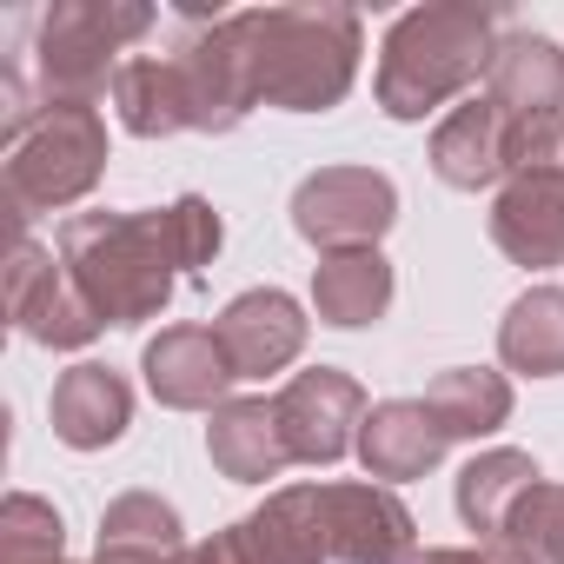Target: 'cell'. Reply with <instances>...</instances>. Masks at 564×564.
Segmentation results:
<instances>
[{
  "label": "cell",
  "instance_id": "27",
  "mask_svg": "<svg viewBox=\"0 0 564 564\" xmlns=\"http://www.w3.org/2000/svg\"><path fill=\"white\" fill-rule=\"evenodd\" d=\"M498 538H511V544L538 551L544 564H564V485L538 478V485L518 498V511L505 518V531H498Z\"/></svg>",
  "mask_w": 564,
  "mask_h": 564
},
{
  "label": "cell",
  "instance_id": "6",
  "mask_svg": "<svg viewBox=\"0 0 564 564\" xmlns=\"http://www.w3.org/2000/svg\"><path fill=\"white\" fill-rule=\"evenodd\" d=\"M392 219H399V186L372 166H319L293 193V226L306 246H319V259L379 246Z\"/></svg>",
  "mask_w": 564,
  "mask_h": 564
},
{
  "label": "cell",
  "instance_id": "12",
  "mask_svg": "<svg viewBox=\"0 0 564 564\" xmlns=\"http://www.w3.org/2000/svg\"><path fill=\"white\" fill-rule=\"evenodd\" d=\"M147 392L166 405V412H219L226 405V386H232V366H226V346L213 326H166L147 359Z\"/></svg>",
  "mask_w": 564,
  "mask_h": 564
},
{
  "label": "cell",
  "instance_id": "3",
  "mask_svg": "<svg viewBox=\"0 0 564 564\" xmlns=\"http://www.w3.org/2000/svg\"><path fill=\"white\" fill-rule=\"evenodd\" d=\"M498 54V21L465 0H432L392 21L379 47V107L386 120H425L452 107L471 80H485Z\"/></svg>",
  "mask_w": 564,
  "mask_h": 564
},
{
  "label": "cell",
  "instance_id": "21",
  "mask_svg": "<svg viewBox=\"0 0 564 564\" xmlns=\"http://www.w3.org/2000/svg\"><path fill=\"white\" fill-rule=\"evenodd\" d=\"M113 113L127 133L140 140H166V133H186L193 127V107H186V87H180V67L173 54H140L113 74Z\"/></svg>",
  "mask_w": 564,
  "mask_h": 564
},
{
  "label": "cell",
  "instance_id": "14",
  "mask_svg": "<svg viewBox=\"0 0 564 564\" xmlns=\"http://www.w3.org/2000/svg\"><path fill=\"white\" fill-rule=\"evenodd\" d=\"M445 432L438 419L425 412V399H386L366 412L359 425V465L372 485H399V478H425L438 458H445Z\"/></svg>",
  "mask_w": 564,
  "mask_h": 564
},
{
  "label": "cell",
  "instance_id": "29",
  "mask_svg": "<svg viewBox=\"0 0 564 564\" xmlns=\"http://www.w3.org/2000/svg\"><path fill=\"white\" fill-rule=\"evenodd\" d=\"M186 564H246L239 531H232V524H226V531H213L206 544H193V551H186Z\"/></svg>",
  "mask_w": 564,
  "mask_h": 564
},
{
  "label": "cell",
  "instance_id": "20",
  "mask_svg": "<svg viewBox=\"0 0 564 564\" xmlns=\"http://www.w3.org/2000/svg\"><path fill=\"white\" fill-rule=\"evenodd\" d=\"M386 306H392V259L379 246H366V252H326L313 265V313H319V326L359 333V326L386 319Z\"/></svg>",
  "mask_w": 564,
  "mask_h": 564
},
{
  "label": "cell",
  "instance_id": "5",
  "mask_svg": "<svg viewBox=\"0 0 564 564\" xmlns=\"http://www.w3.org/2000/svg\"><path fill=\"white\" fill-rule=\"evenodd\" d=\"M107 173V120L100 107H80V100H54L41 107V120L8 147V206L14 219H34V213H61L74 199H87Z\"/></svg>",
  "mask_w": 564,
  "mask_h": 564
},
{
  "label": "cell",
  "instance_id": "13",
  "mask_svg": "<svg viewBox=\"0 0 564 564\" xmlns=\"http://www.w3.org/2000/svg\"><path fill=\"white\" fill-rule=\"evenodd\" d=\"M491 239L511 265H564V166L505 180L491 199Z\"/></svg>",
  "mask_w": 564,
  "mask_h": 564
},
{
  "label": "cell",
  "instance_id": "23",
  "mask_svg": "<svg viewBox=\"0 0 564 564\" xmlns=\"http://www.w3.org/2000/svg\"><path fill=\"white\" fill-rule=\"evenodd\" d=\"M498 359L524 379H564V286H531L498 326Z\"/></svg>",
  "mask_w": 564,
  "mask_h": 564
},
{
  "label": "cell",
  "instance_id": "26",
  "mask_svg": "<svg viewBox=\"0 0 564 564\" xmlns=\"http://www.w3.org/2000/svg\"><path fill=\"white\" fill-rule=\"evenodd\" d=\"M67 557V524L47 498L14 491L0 505V564H61Z\"/></svg>",
  "mask_w": 564,
  "mask_h": 564
},
{
  "label": "cell",
  "instance_id": "28",
  "mask_svg": "<svg viewBox=\"0 0 564 564\" xmlns=\"http://www.w3.org/2000/svg\"><path fill=\"white\" fill-rule=\"evenodd\" d=\"M505 160H511V180H518V173H551V166H564V113L505 120Z\"/></svg>",
  "mask_w": 564,
  "mask_h": 564
},
{
  "label": "cell",
  "instance_id": "24",
  "mask_svg": "<svg viewBox=\"0 0 564 564\" xmlns=\"http://www.w3.org/2000/svg\"><path fill=\"white\" fill-rule=\"evenodd\" d=\"M425 412L445 438H491L511 419V379L491 366H452L425 386Z\"/></svg>",
  "mask_w": 564,
  "mask_h": 564
},
{
  "label": "cell",
  "instance_id": "22",
  "mask_svg": "<svg viewBox=\"0 0 564 564\" xmlns=\"http://www.w3.org/2000/svg\"><path fill=\"white\" fill-rule=\"evenodd\" d=\"M544 471H538V458L531 452H511V445H498V452H478L465 471H458V518H465V531H478L485 544L505 531V518L518 511V498L538 485Z\"/></svg>",
  "mask_w": 564,
  "mask_h": 564
},
{
  "label": "cell",
  "instance_id": "18",
  "mask_svg": "<svg viewBox=\"0 0 564 564\" xmlns=\"http://www.w3.org/2000/svg\"><path fill=\"white\" fill-rule=\"evenodd\" d=\"M206 452H213V465L232 485H265V478H279V471L293 465L272 399H226L206 419Z\"/></svg>",
  "mask_w": 564,
  "mask_h": 564
},
{
  "label": "cell",
  "instance_id": "8",
  "mask_svg": "<svg viewBox=\"0 0 564 564\" xmlns=\"http://www.w3.org/2000/svg\"><path fill=\"white\" fill-rule=\"evenodd\" d=\"M8 319L47 352H80V346H94L107 333L94 300L74 286V272L61 259H47L34 239H21L14 259H8Z\"/></svg>",
  "mask_w": 564,
  "mask_h": 564
},
{
  "label": "cell",
  "instance_id": "25",
  "mask_svg": "<svg viewBox=\"0 0 564 564\" xmlns=\"http://www.w3.org/2000/svg\"><path fill=\"white\" fill-rule=\"evenodd\" d=\"M180 551H193V544L180 531V511L160 491H120L100 511L94 557H180Z\"/></svg>",
  "mask_w": 564,
  "mask_h": 564
},
{
  "label": "cell",
  "instance_id": "17",
  "mask_svg": "<svg viewBox=\"0 0 564 564\" xmlns=\"http://www.w3.org/2000/svg\"><path fill=\"white\" fill-rule=\"evenodd\" d=\"M232 531H239L246 564H333L326 531H319V485H279Z\"/></svg>",
  "mask_w": 564,
  "mask_h": 564
},
{
  "label": "cell",
  "instance_id": "19",
  "mask_svg": "<svg viewBox=\"0 0 564 564\" xmlns=\"http://www.w3.org/2000/svg\"><path fill=\"white\" fill-rule=\"evenodd\" d=\"M432 173L458 193H478V186H498L511 173L505 160V113L491 100H465L438 120L432 133Z\"/></svg>",
  "mask_w": 564,
  "mask_h": 564
},
{
  "label": "cell",
  "instance_id": "4",
  "mask_svg": "<svg viewBox=\"0 0 564 564\" xmlns=\"http://www.w3.org/2000/svg\"><path fill=\"white\" fill-rule=\"evenodd\" d=\"M153 28L147 0H61L41 14V41H34V74H41V107L54 100H80L94 107L100 94H113V74L127 67L120 54Z\"/></svg>",
  "mask_w": 564,
  "mask_h": 564
},
{
  "label": "cell",
  "instance_id": "31",
  "mask_svg": "<svg viewBox=\"0 0 564 564\" xmlns=\"http://www.w3.org/2000/svg\"><path fill=\"white\" fill-rule=\"evenodd\" d=\"M412 564H485V551H458V544H438V551H425V557H412Z\"/></svg>",
  "mask_w": 564,
  "mask_h": 564
},
{
  "label": "cell",
  "instance_id": "2",
  "mask_svg": "<svg viewBox=\"0 0 564 564\" xmlns=\"http://www.w3.org/2000/svg\"><path fill=\"white\" fill-rule=\"evenodd\" d=\"M61 265L74 272V286L94 300L107 326H147L166 313L180 246L166 226V206L153 213H74L61 226Z\"/></svg>",
  "mask_w": 564,
  "mask_h": 564
},
{
  "label": "cell",
  "instance_id": "32",
  "mask_svg": "<svg viewBox=\"0 0 564 564\" xmlns=\"http://www.w3.org/2000/svg\"><path fill=\"white\" fill-rule=\"evenodd\" d=\"M61 564H67V557H61Z\"/></svg>",
  "mask_w": 564,
  "mask_h": 564
},
{
  "label": "cell",
  "instance_id": "30",
  "mask_svg": "<svg viewBox=\"0 0 564 564\" xmlns=\"http://www.w3.org/2000/svg\"><path fill=\"white\" fill-rule=\"evenodd\" d=\"M485 551V564H544L538 551H524V544H511V538H491V544H478Z\"/></svg>",
  "mask_w": 564,
  "mask_h": 564
},
{
  "label": "cell",
  "instance_id": "1",
  "mask_svg": "<svg viewBox=\"0 0 564 564\" xmlns=\"http://www.w3.org/2000/svg\"><path fill=\"white\" fill-rule=\"evenodd\" d=\"M252 100L279 113H326L352 94L366 28L352 8H246L239 14Z\"/></svg>",
  "mask_w": 564,
  "mask_h": 564
},
{
  "label": "cell",
  "instance_id": "15",
  "mask_svg": "<svg viewBox=\"0 0 564 564\" xmlns=\"http://www.w3.org/2000/svg\"><path fill=\"white\" fill-rule=\"evenodd\" d=\"M54 438L74 452H107L127 425H133V386L113 366H74L54 379Z\"/></svg>",
  "mask_w": 564,
  "mask_h": 564
},
{
  "label": "cell",
  "instance_id": "11",
  "mask_svg": "<svg viewBox=\"0 0 564 564\" xmlns=\"http://www.w3.org/2000/svg\"><path fill=\"white\" fill-rule=\"evenodd\" d=\"M213 333H219V346H226L232 379H272V372H286V366L306 352L313 319L300 313L293 293L252 286V293H239V300L213 319Z\"/></svg>",
  "mask_w": 564,
  "mask_h": 564
},
{
  "label": "cell",
  "instance_id": "7",
  "mask_svg": "<svg viewBox=\"0 0 564 564\" xmlns=\"http://www.w3.org/2000/svg\"><path fill=\"white\" fill-rule=\"evenodd\" d=\"M173 67H180V87H186V107H193V133H226L239 127L259 100H252V61H246V34H239V14H213L186 28V41L173 47Z\"/></svg>",
  "mask_w": 564,
  "mask_h": 564
},
{
  "label": "cell",
  "instance_id": "10",
  "mask_svg": "<svg viewBox=\"0 0 564 564\" xmlns=\"http://www.w3.org/2000/svg\"><path fill=\"white\" fill-rule=\"evenodd\" d=\"M319 531L333 564H412L419 551V518L392 485H319Z\"/></svg>",
  "mask_w": 564,
  "mask_h": 564
},
{
  "label": "cell",
  "instance_id": "16",
  "mask_svg": "<svg viewBox=\"0 0 564 564\" xmlns=\"http://www.w3.org/2000/svg\"><path fill=\"white\" fill-rule=\"evenodd\" d=\"M485 100L505 120L564 113V47L544 34H505L491 67H485Z\"/></svg>",
  "mask_w": 564,
  "mask_h": 564
},
{
  "label": "cell",
  "instance_id": "9",
  "mask_svg": "<svg viewBox=\"0 0 564 564\" xmlns=\"http://www.w3.org/2000/svg\"><path fill=\"white\" fill-rule=\"evenodd\" d=\"M279 432H286L293 465H339L346 452H359V425H366V392L352 372L339 366H313L300 379H286V392L272 399Z\"/></svg>",
  "mask_w": 564,
  "mask_h": 564
}]
</instances>
